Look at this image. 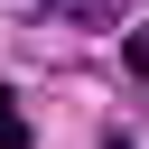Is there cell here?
<instances>
[{"label":"cell","mask_w":149,"mask_h":149,"mask_svg":"<svg viewBox=\"0 0 149 149\" xmlns=\"http://www.w3.org/2000/svg\"><path fill=\"white\" fill-rule=\"evenodd\" d=\"M0 9H19V19H74V28H93L112 0H0Z\"/></svg>","instance_id":"obj_1"},{"label":"cell","mask_w":149,"mask_h":149,"mask_svg":"<svg viewBox=\"0 0 149 149\" xmlns=\"http://www.w3.org/2000/svg\"><path fill=\"white\" fill-rule=\"evenodd\" d=\"M0 149H28V112H19L9 84H0Z\"/></svg>","instance_id":"obj_2"}]
</instances>
